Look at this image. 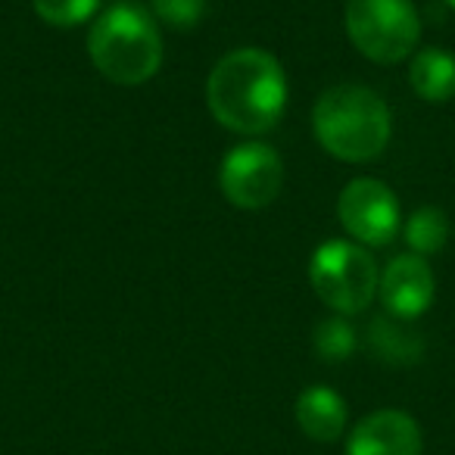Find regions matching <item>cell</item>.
Returning a JSON list of instances; mask_svg holds the SVG:
<instances>
[{
	"instance_id": "obj_8",
	"label": "cell",
	"mask_w": 455,
	"mask_h": 455,
	"mask_svg": "<svg viewBox=\"0 0 455 455\" xmlns=\"http://www.w3.org/2000/svg\"><path fill=\"white\" fill-rule=\"evenodd\" d=\"M434 272H430L427 259L415 253L396 256L380 272L378 281V297L387 315L399 318V322H411V318L424 315L434 303Z\"/></svg>"
},
{
	"instance_id": "obj_1",
	"label": "cell",
	"mask_w": 455,
	"mask_h": 455,
	"mask_svg": "<svg viewBox=\"0 0 455 455\" xmlns=\"http://www.w3.org/2000/svg\"><path fill=\"white\" fill-rule=\"evenodd\" d=\"M206 103L221 128L237 134H266L287 107V78L281 63L262 47H237L212 66Z\"/></svg>"
},
{
	"instance_id": "obj_10",
	"label": "cell",
	"mask_w": 455,
	"mask_h": 455,
	"mask_svg": "<svg viewBox=\"0 0 455 455\" xmlns=\"http://www.w3.org/2000/svg\"><path fill=\"white\" fill-rule=\"evenodd\" d=\"M297 424L312 440L331 443L347 427V403L331 387H309L297 399Z\"/></svg>"
},
{
	"instance_id": "obj_13",
	"label": "cell",
	"mask_w": 455,
	"mask_h": 455,
	"mask_svg": "<svg viewBox=\"0 0 455 455\" xmlns=\"http://www.w3.org/2000/svg\"><path fill=\"white\" fill-rule=\"evenodd\" d=\"M403 235L415 256H434V253H440L449 241V219L443 209L421 206L409 215Z\"/></svg>"
},
{
	"instance_id": "obj_3",
	"label": "cell",
	"mask_w": 455,
	"mask_h": 455,
	"mask_svg": "<svg viewBox=\"0 0 455 455\" xmlns=\"http://www.w3.org/2000/svg\"><path fill=\"white\" fill-rule=\"evenodd\" d=\"M94 69L116 84H144L163 66V35L147 10L119 4L94 20L88 32Z\"/></svg>"
},
{
	"instance_id": "obj_14",
	"label": "cell",
	"mask_w": 455,
	"mask_h": 455,
	"mask_svg": "<svg viewBox=\"0 0 455 455\" xmlns=\"http://www.w3.org/2000/svg\"><path fill=\"white\" fill-rule=\"evenodd\" d=\"M312 343H315L318 359H324V362H343L355 349V331H353V324L347 322V315L324 318V322L315 324Z\"/></svg>"
},
{
	"instance_id": "obj_17",
	"label": "cell",
	"mask_w": 455,
	"mask_h": 455,
	"mask_svg": "<svg viewBox=\"0 0 455 455\" xmlns=\"http://www.w3.org/2000/svg\"><path fill=\"white\" fill-rule=\"evenodd\" d=\"M446 4H449V7H452V10H455V0H446Z\"/></svg>"
},
{
	"instance_id": "obj_9",
	"label": "cell",
	"mask_w": 455,
	"mask_h": 455,
	"mask_svg": "<svg viewBox=\"0 0 455 455\" xmlns=\"http://www.w3.org/2000/svg\"><path fill=\"white\" fill-rule=\"evenodd\" d=\"M421 427L396 409L374 411L353 427L347 455H421Z\"/></svg>"
},
{
	"instance_id": "obj_2",
	"label": "cell",
	"mask_w": 455,
	"mask_h": 455,
	"mask_svg": "<svg viewBox=\"0 0 455 455\" xmlns=\"http://www.w3.org/2000/svg\"><path fill=\"white\" fill-rule=\"evenodd\" d=\"M312 132L331 156L343 163H371L390 144V107L371 88L334 84L315 100Z\"/></svg>"
},
{
	"instance_id": "obj_11",
	"label": "cell",
	"mask_w": 455,
	"mask_h": 455,
	"mask_svg": "<svg viewBox=\"0 0 455 455\" xmlns=\"http://www.w3.org/2000/svg\"><path fill=\"white\" fill-rule=\"evenodd\" d=\"M409 82L421 100L446 103L455 97V57L440 47H424L411 57Z\"/></svg>"
},
{
	"instance_id": "obj_4",
	"label": "cell",
	"mask_w": 455,
	"mask_h": 455,
	"mask_svg": "<svg viewBox=\"0 0 455 455\" xmlns=\"http://www.w3.org/2000/svg\"><path fill=\"white\" fill-rule=\"evenodd\" d=\"M343 26L355 51L380 66L403 63L421 38V16L411 0H347Z\"/></svg>"
},
{
	"instance_id": "obj_7",
	"label": "cell",
	"mask_w": 455,
	"mask_h": 455,
	"mask_svg": "<svg viewBox=\"0 0 455 455\" xmlns=\"http://www.w3.org/2000/svg\"><path fill=\"white\" fill-rule=\"evenodd\" d=\"M284 181V165L281 156L262 140L237 144L225 153L219 169V188L228 203L237 209H262L281 194Z\"/></svg>"
},
{
	"instance_id": "obj_6",
	"label": "cell",
	"mask_w": 455,
	"mask_h": 455,
	"mask_svg": "<svg viewBox=\"0 0 455 455\" xmlns=\"http://www.w3.org/2000/svg\"><path fill=\"white\" fill-rule=\"evenodd\" d=\"M337 215L343 231L362 247H387L403 228L396 194L378 178H353L340 190Z\"/></svg>"
},
{
	"instance_id": "obj_15",
	"label": "cell",
	"mask_w": 455,
	"mask_h": 455,
	"mask_svg": "<svg viewBox=\"0 0 455 455\" xmlns=\"http://www.w3.org/2000/svg\"><path fill=\"white\" fill-rule=\"evenodd\" d=\"M32 7L47 26L72 28L88 22L100 7V0H32Z\"/></svg>"
},
{
	"instance_id": "obj_12",
	"label": "cell",
	"mask_w": 455,
	"mask_h": 455,
	"mask_svg": "<svg viewBox=\"0 0 455 455\" xmlns=\"http://www.w3.org/2000/svg\"><path fill=\"white\" fill-rule=\"evenodd\" d=\"M368 347L374 349V355H380L384 362H415L421 355V340L411 331L403 328L399 318H374L368 328Z\"/></svg>"
},
{
	"instance_id": "obj_5",
	"label": "cell",
	"mask_w": 455,
	"mask_h": 455,
	"mask_svg": "<svg viewBox=\"0 0 455 455\" xmlns=\"http://www.w3.org/2000/svg\"><path fill=\"white\" fill-rule=\"evenodd\" d=\"M374 256L355 241H324L309 259V284L337 315H359L378 297Z\"/></svg>"
},
{
	"instance_id": "obj_16",
	"label": "cell",
	"mask_w": 455,
	"mask_h": 455,
	"mask_svg": "<svg viewBox=\"0 0 455 455\" xmlns=\"http://www.w3.org/2000/svg\"><path fill=\"white\" fill-rule=\"evenodd\" d=\"M153 16L163 26L188 32L206 16V0H153Z\"/></svg>"
}]
</instances>
